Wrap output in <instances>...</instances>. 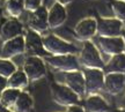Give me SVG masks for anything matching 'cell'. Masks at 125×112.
Returning a JSON list of instances; mask_svg holds the SVG:
<instances>
[{"mask_svg":"<svg viewBox=\"0 0 125 112\" xmlns=\"http://www.w3.org/2000/svg\"><path fill=\"white\" fill-rule=\"evenodd\" d=\"M43 46H44L45 51L52 56L74 54L78 52V49L73 44L67 43L53 35H49L45 38H43Z\"/></svg>","mask_w":125,"mask_h":112,"instance_id":"1","label":"cell"},{"mask_svg":"<svg viewBox=\"0 0 125 112\" xmlns=\"http://www.w3.org/2000/svg\"><path fill=\"white\" fill-rule=\"evenodd\" d=\"M44 60L53 69L60 72L70 73L79 71V63L74 54H62V56H52V57L45 56Z\"/></svg>","mask_w":125,"mask_h":112,"instance_id":"2","label":"cell"},{"mask_svg":"<svg viewBox=\"0 0 125 112\" xmlns=\"http://www.w3.org/2000/svg\"><path fill=\"white\" fill-rule=\"evenodd\" d=\"M86 82V94L96 95L104 89V74L98 68H86L83 71Z\"/></svg>","mask_w":125,"mask_h":112,"instance_id":"3","label":"cell"},{"mask_svg":"<svg viewBox=\"0 0 125 112\" xmlns=\"http://www.w3.org/2000/svg\"><path fill=\"white\" fill-rule=\"evenodd\" d=\"M52 98L54 103H57L60 106H67V108L76 105L80 102V97L73 90H71L67 85L62 84L52 85Z\"/></svg>","mask_w":125,"mask_h":112,"instance_id":"4","label":"cell"},{"mask_svg":"<svg viewBox=\"0 0 125 112\" xmlns=\"http://www.w3.org/2000/svg\"><path fill=\"white\" fill-rule=\"evenodd\" d=\"M80 61L86 68H98V69L104 68V64L100 57L97 49L95 47L93 43H90L88 40H86L85 45L82 47L80 54Z\"/></svg>","mask_w":125,"mask_h":112,"instance_id":"5","label":"cell"},{"mask_svg":"<svg viewBox=\"0 0 125 112\" xmlns=\"http://www.w3.org/2000/svg\"><path fill=\"white\" fill-rule=\"evenodd\" d=\"M23 72L26 73L29 81L41 80L45 76V65L44 61L37 56H29L23 65Z\"/></svg>","mask_w":125,"mask_h":112,"instance_id":"6","label":"cell"},{"mask_svg":"<svg viewBox=\"0 0 125 112\" xmlns=\"http://www.w3.org/2000/svg\"><path fill=\"white\" fill-rule=\"evenodd\" d=\"M123 23L118 19H100L97 21V34L101 37H117L122 34Z\"/></svg>","mask_w":125,"mask_h":112,"instance_id":"7","label":"cell"},{"mask_svg":"<svg viewBox=\"0 0 125 112\" xmlns=\"http://www.w3.org/2000/svg\"><path fill=\"white\" fill-rule=\"evenodd\" d=\"M125 89V74L107 73L104 75V90L111 96L122 94Z\"/></svg>","mask_w":125,"mask_h":112,"instance_id":"8","label":"cell"},{"mask_svg":"<svg viewBox=\"0 0 125 112\" xmlns=\"http://www.w3.org/2000/svg\"><path fill=\"white\" fill-rule=\"evenodd\" d=\"M29 27L31 30L36 32H44L48 30L49 27V12L45 7H38V8L31 12L29 18Z\"/></svg>","mask_w":125,"mask_h":112,"instance_id":"9","label":"cell"},{"mask_svg":"<svg viewBox=\"0 0 125 112\" xmlns=\"http://www.w3.org/2000/svg\"><path fill=\"white\" fill-rule=\"evenodd\" d=\"M24 40H26V50L30 53V56L45 57L46 54H49L45 51L44 46H43V39L41 38L38 32L29 29L27 31V36Z\"/></svg>","mask_w":125,"mask_h":112,"instance_id":"10","label":"cell"},{"mask_svg":"<svg viewBox=\"0 0 125 112\" xmlns=\"http://www.w3.org/2000/svg\"><path fill=\"white\" fill-rule=\"evenodd\" d=\"M98 45L104 53L107 54H119L124 52V38L123 37H98Z\"/></svg>","mask_w":125,"mask_h":112,"instance_id":"11","label":"cell"},{"mask_svg":"<svg viewBox=\"0 0 125 112\" xmlns=\"http://www.w3.org/2000/svg\"><path fill=\"white\" fill-rule=\"evenodd\" d=\"M24 50H26L24 37L18 36L15 38H12V39H8L5 42L4 46L1 49V57L4 59H9L12 57L23 53Z\"/></svg>","mask_w":125,"mask_h":112,"instance_id":"12","label":"cell"},{"mask_svg":"<svg viewBox=\"0 0 125 112\" xmlns=\"http://www.w3.org/2000/svg\"><path fill=\"white\" fill-rule=\"evenodd\" d=\"M65 82L66 85L71 90H73L79 97H83L86 95V82L83 73L80 71H74V72L66 73L65 75Z\"/></svg>","mask_w":125,"mask_h":112,"instance_id":"13","label":"cell"},{"mask_svg":"<svg viewBox=\"0 0 125 112\" xmlns=\"http://www.w3.org/2000/svg\"><path fill=\"white\" fill-rule=\"evenodd\" d=\"M74 32H75V36L78 37V39L88 40L97 32V21L94 19L82 20L76 24Z\"/></svg>","mask_w":125,"mask_h":112,"instance_id":"14","label":"cell"},{"mask_svg":"<svg viewBox=\"0 0 125 112\" xmlns=\"http://www.w3.org/2000/svg\"><path fill=\"white\" fill-rule=\"evenodd\" d=\"M66 20V10L62 4L58 1L52 5L51 9L49 10V27L51 29L60 27Z\"/></svg>","mask_w":125,"mask_h":112,"instance_id":"15","label":"cell"},{"mask_svg":"<svg viewBox=\"0 0 125 112\" xmlns=\"http://www.w3.org/2000/svg\"><path fill=\"white\" fill-rule=\"evenodd\" d=\"M2 39L8 40L22 35V24L19 22L16 19H10L4 23L0 30Z\"/></svg>","mask_w":125,"mask_h":112,"instance_id":"16","label":"cell"},{"mask_svg":"<svg viewBox=\"0 0 125 112\" xmlns=\"http://www.w3.org/2000/svg\"><path fill=\"white\" fill-rule=\"evenodd\" d=\"M85 112H108L109 105L104 99L96 95H89L83 103Z\"/></svg>","mask_w":125,"mask_h":112,"instance_id":"17","label":"cell"},{"mask_svg":"<svg viewBox=\"0 0 125 112\" xmlns=\"http://www.w3.org/2000/svg\"><path fill=\"white\" fill-rule=\"evenodd\" d=\"M103 71L105 73H121L125 74V54L119 53L112 56L110 61L104 65Z\"/></svg>","mask_w":125,"mask_h":112,"instance_id":"18","label":"cell"},{"mask_svg":"<svg viewBox=\"0 0 125 112\" xmlns=\"http://www.w3.org/2000/svg\"><path fill=\"white\" fill-rule=\"evenodd\" d=\"M28 76L23 71H15V72L7 79V88L22 90L28 84Z\"/></svg>","mask_w":125,"mask_h":112,"instance_id":"19","label":"cell"},{"mask_svg":"<svg viewBox=\"0 0 125 112\" xmlns=\"http://www.w3.org/2000/svg\"><path fill=\"white\" fill-rule=\"evenodd\" d=\"M13 112H31L32 110V98L26 91H21L19 98L12 108Z\"/></svg>","mask_w":125,"mask_h":112,"instance_id":"20","label":"cell"},{"mask_svg":"<svg viewBox=\"0 0 125 112\" xmlns=\"http://www.w3.org/2000/svg\"><path fill=\"white\" fill-rule=\"evenodd\" d=\"M21 90L14 89V88H6V89L0 94V104L6 109H12L15 104L16 99L20 96Z\"/></svg>","mask_w":125,"mask_h":112,"instance_id":"21","label":"cell"},{"mask_svg":"<svg viewBox=\"0 0 125 112\" xmlns=\"http://www.w3.org/2000/svg\"><path fill=\"white\" fill-rule=\"evenodd\" d=\"M6 9L10 16L16 18L22 14L23 9H24V1L23 0H7Z\"/></svg>","mask_w":125,"mask_h":112,"instance_id":"22","label":"cell"},{"mask_svg":"<svg viewBox=\"0 0 125 112\" xmlns=\"http://www.w3.org/2000/svg\"><path fill=\"white\" fill-rule=\"evenodd\" d=\"M16 71V67L12 61H9L8 59H0V75L5 76L8 79L14 72Z\"/></svg>","mask_w":125,"mask_h":112,"instance_id":"23","label":"cell"},{"mask_svg":"<svg viewBox=\"0 0 125 112\" xmlns=\"http://www.w3.org/2000/svg\"><path fill=\"white\" fill-rule=\"evenodd\" d=\"M112 10L118 20L125 21V1L124 0H116L112 1Z\"/></svg>","mask_w":125,"mask_h":112,"instance_id":"24","label":"cell"},{"mask_svg":"<svg viewBox=\"0 0 125 112\" xmlns=\"http://www.w3.org/2000/svg\"><path fill=\"white\" fill-rule=\"evenodd\" d=\"M24 1V9L34 12L36 9L41 7V2L42 0H23Z\"/></svg>","mask_w":125,"mask_h":112,"instance_id":"25","label":"cell"},{"mask_svg":"<svg viewBox=\"0 0 125 112\" xmlns=\"http://www.w3.org/2000/svg\"><path fill=\"white\" fill-rule=\"evenodd\" d=\"M7 88V77L0 75V94Z\"/></svg>","mask_w":125,"mask_h":112,"instance_id":"26","label":"cell"},{"mask_svg":"<svg viewBox=\"0 0 125 112\" xmlns=\"http://www.w3.org/2000/svg\"><path fill=\"white\" fill-rule=\"evenodd\" d=\"M67 112H85V110H83V108H81V106H79V105L76 104V105L70 106L68 110H67Z\"/></svg>","mask_w":125,"mask_h":112,"instance_id":"27","label":"cell"},{"mask_svg":"<svg viewBox=\"0 0 125 112\" xmlns=\"http://www.w3.org/2000/svg\"><path fill=\"white\" fill-rule=\"evenodd\" d=\"M57 1H58L59 4H62V6H65V5H67V4H70V2H71L72 0H57Z\"/></svg>","mask_w":125,"mask_h":112,"instance_id":"28","label":"cell"},{"mask_svg":"<svg viewBox=\"0 0 125 112\" xmlns=\"http://www.w3.org/2000/svg\"><path fill=\"white\" fill-rule=\"evenodd\" d=\"M121 108H122V109H124V108H125V95H124V97H123V99H122Z\"/></svg>","mask_w":125,"mask_h":112,"instance_id":"29","label":"cell"},{"mask_svg":"<svg viewBox=\"0 0 125 112\" xmlns=\"http://www.w3.org/2000/svg\"><path fill=\"white\" fill-rule=\"evenodd\" d=\"M114 112H125V108H124V109L119 108V109H117V110H115Z\"/></svg>","mask_w":125,"mask_h":112,"instance_id":"30","label":"cell"},{"mask_svg":"<svg viewBox=\"0 0 125 112\" xmlns=\"http://www.w3.org/2000/svg\"><path fill=\"white\" fill-rule=\"evenodd\" d=\"M124 54H125V35H124Z\"/></svg>","mask_w":125,"mask_h":112,"instance_id":"31","label":"cell"},{"mask_svg":"<svg viewBox=\"0 0 125 112\" xmlns=\"http://www.w3.org/2000/svg\"><path fill=\"white\" fill-rule=\"evenodd\" d=\"M124 26H125V21H124Z\"/></svg>","mask_w":125,"mask_h":112,"instance_id":"32","label":"cell"},{"mask_svg":"<svg viewBox=\"0 0 125 112\" xmlns=\"http://www.w3.org/2000/svg\"><path fill=\"white\" fill-rule=\"evenodd\" d=\"M6 112H9V111H6Z\"/></svg>","mask_w":125,"mask_h":112,"instance_id":"33","label":"cell"},{"mask_svg":"<svg viewBox=\"0 0 125 112\" xmlns=\"http://www.w3.org/2000/svg\"><path fill=\"white\" fill-rule=\"evenodd\" d=\"M124 1H125V0H124Z\"/></svg>","mask_w":125,"mask_h":112,"instance_id":"34","label":"cell"}]
</instances>
